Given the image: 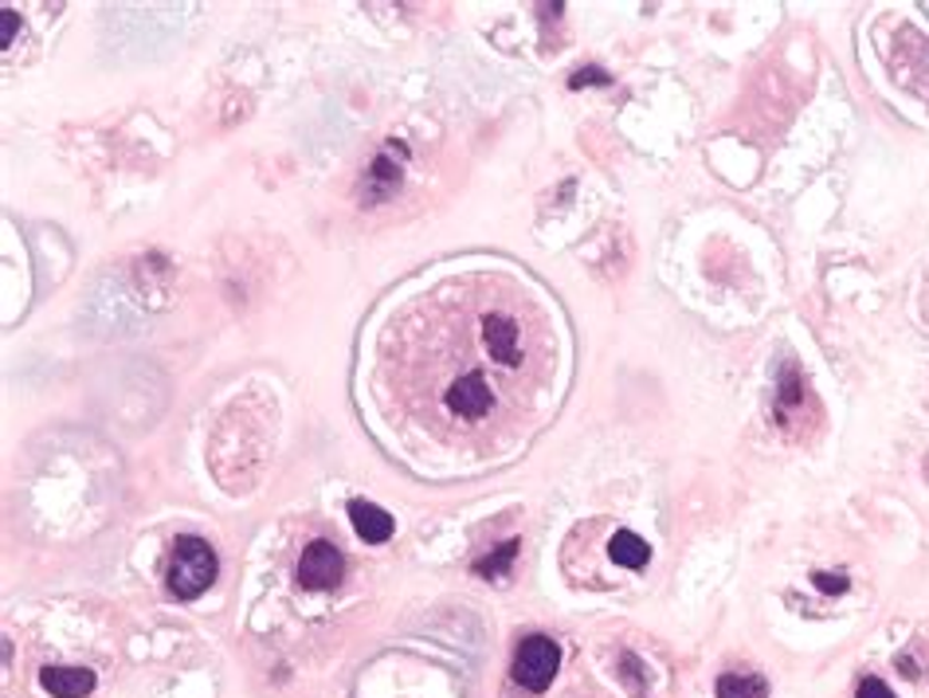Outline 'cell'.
<instances>
[{"instance_id":"9","label":"cell","mask_w":929,"mask_h":698,"mask_svg":"<svg viewBox=\"0 0 929 698\" xmlns=\"http://www.w3.org/2000/svg\"><path fill=\"white\" fill-rule=\"evenodd\" d=\"M518 550H522V542H518V538H510V542H502L499 550L491 553V558L474 561V573H479V577H502V573H510V565H514Z\"/></svg>"},{"instance_id":"5","label":"cell","mask_w":929,"mask_h":698,"mask_svg":"<svg viewBox=\"0 0 929 698\" xmlns=\"http://www.w3.org/2000/svg\"><path fill=\"white\" fill-rule=\"evenodd\" d=\"M349 522H353V530H357V538H362V542H369V545L388 542V538H393V530H396L393 514H388V510H380L377 502H365V499H353L349 502Z\"/></svg>"},{"instance_id":"6","label":"cell","mask_w":929,"mask_h":698,"mask_svg":"<svg viewBox=\"0 0 929 698\" xmlns=\"http://www.w3.org/2000/svg\"><path fill=\"white\" fill-rule=\"evenodd\" d=\"M40 683L52 698H86L95 690V671L91 667H43Z\"/></svg>"},{"instance_id":"7","label":"cell","mask_w":929,"mask_h":698,"mask_svg":"<svg viewBox=\"0 0 929 698\" xmlns=\"http://www.w3.org/2000/svg\"><path fill=\"white\" fill-rule=\"evenodd\" d=\"M608 553L616 565H624V570H644L647 561H651V545H647L636 530H616L608 542Z\"/></svg>"},{"instance_id":"10","label":"cell","mask_w":929,"mask_h":698,"mask_svg":"<svg viewBox=\"0 0 929 698\" xmlns=\"http://www.w3.org/2000/svg\"><path fill=\"white\" fill-rule=\"evenodd\" d=\"M612 83V75H604L601 67H581L577 75L568 79V86H573V91H581V86H608Z\"/></svg>"},{"instance_id":"8","label":"cell","mask_w":929,"mask_h":698,"mask_svg":"<svg viewBox=\"0 0 929 698\" xmlns=\"http://www.w3.org/2000/svg\"><path fill=\"white\" fill-rule=\"evenodd\" d=\"M718 698H769V683L761 675H722Z\"/></svg>"},{"instance_id":"14","label":"cell","mask_w":929,"mask_h":698,"mask_svg":"<svg viewBox=\"0 0 929 698\" xmlns=\"http://www.w3.org/2000/svg\"><path fill=\"white\" fill-rule=\"evenodd\" d=\"M17 28H20L17 12H12V9L0 12V43H4V48H9V43L17 40Z\"/></svg>"},{"instance_id":"1","label":"cell","mask_w":929,"mask_h":698,"mask_svg":"<svg viewBox=\"0 0 929 698\" xmlns=\"http://www.w3.org/2000/svg\"><path fill=\"white\" fill-rule=\"evenodd\" d=\"M557 326L507 275L431 287L385 330L380 385L439 448H514L550 408Z\"/></svg>"},{"instance_id":"3","label":"cell","mask_w":929,"mask_h":698,"mask_svg":"<svg viewBox=\"0 0 929 698\" xmlns=\"http://www.w3.org/2000/svg\"><path fill=\"white\" fill-rule=\"evenodd\" d=\"M561 667V647L550 636H525L514 652V683H522L525 690L542 695L553 683Z\"/></svg>"},{"instance_id":"4","label":"cell","mask_w":929,"mask_h":698,"mask_svg":"<svg viewBox=\"0 0 929 698\" xmlns=\"http://www.w3.org/2000/svg\"><path fill=\"white\" fill-rule=\"evenodd\" d=\"M342 570L345 561L334 550V542H310L299 558V585L322 593V588H334L342 581Z\"/></svg>"},{"instance_id":"13","label":"cell","mask_w":929,"mask_h":698,"mask_svg":"<svg viewBox=\"0 0 929 698\" xmlns=\"http://www.w3.org/2000/svg\"><path fill=\"white\" fill-rule=\"evenodd\" d=\"M855 698H895V690H890L883 679H863L859 690H855Z\"/></svg>"},{"instance_id":"11","label":"cell","mask_w":929,"mask_h":698,"mask_svg":"<svg viewBox=\"0 0 929 698\" xmlns=\"http://www.w3.org/2000/svg\"><path fill=\"white\" fill-rule=\"evenodd\" d=\"M619 664H624V667H619V671H624V679L631 683V690H636V695H644L647 687H644V683H639V659L631 656V652H624V656H619Z\"/></svg>"},{"instance_id":"2","label":"cell","mask_w":929,"mask_h":698,"mask_svg":"<svg viewBox=\"0 0 929 698\" xmlns=\"http://www.w3.org/2000/svg\"><path fill=\"white\" fill-rule=\"evenodd\" d=\"M212 581H216L212 545H208L205 538H192V534L177 538V545H173V553H169V577H165L169 593L177 596V601H197Z\"/></svg>"},{"instance_id":"15","label":"cell","mask_w":929,"mask_h":698,"mask_svg":"<svg viewBox=\"0 0 929 698\" xmlns=\"http://www.w3.org/2000/svg\"><path fill=\"white\" fill-rule=\"evenodd\" d=\"M898 667H902V675H906V679H918V667H914V659H910V656H902V659H898Z\"/></svg>"},{"instance_id":"12","label":"cell","mask_w":929,"mask_h":698,"mask_svg":"<svg viewBox=\"0 0 929 698\" xmlns=\"http://www.w3.org/2000/svg\"><path fill=\"white\" fill-rule=\"evenodd\" d=\"M812 585L824 588V593H844V588H847V577H844V573H835V577H832V573L820 570V573H812Z\"/></svg>"}]
</instances>
